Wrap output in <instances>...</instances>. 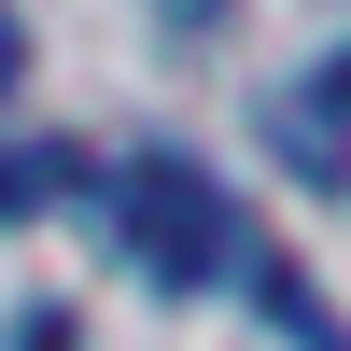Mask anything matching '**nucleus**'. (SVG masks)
I'll list each match as a JSON object with an SVG mask.
<instances>
[{
	"label": "nucleus",
	"instance_id": "4",
	"mask_svg": "<svg viewBox=\"0 0 351 351\" xmlns=\"http://www.w3.org/2000/svg\"><path fill=\"white\" fill-rule=\"evenodd\" d=\"M155 14H169V28H211V14H225V0H155Z\"/></svg>",
	"mask_w": 351,
	"mask_h": 351
},
{
	"label": "nucleus",
	"instance_id": "3",
	"mask_svg": "<svg viewBox=\"0 0 351 351\" xmlns=\"http://www.w3.org/2000/svg\"><path fill=\"white\" fill-rule=\"evenodd\" d=\"M14 351H71V309H43V324H28V337H14Z\"/></svg>",
	"mask_w": 351,
	"mask_h": 351
},
{
	"label": "nucleus",
	"instance_id": "1",
	"mask_svg": "<svg viewBox=\"0 0 351 351\" xmlns=\"http://www.w3.org/2000/svg\"><path fill=\"white\" fill-rule=\"evenodd\" d=\"M112 239H127V267L169 281V295H197V281H225L253 253L239 211H225V183L197 155H127V169H112Z\"/></svg>",
	"mask_w": 351,
	"mask_h": 351
},
{
	"label": "nucleus",
	"instance_id": "5",
	"mask_svg": "<svg viewBox=\"0 0 351 351\" xmlns=\"http://www.w3.org/2000/svg\"><path fill=\"white\" fill-rule=\"evenodd\" d=\"M14 71H28V28H14V14H0V84H14Z\"/></svg>",
	"mask_w": 351,
	"mask_h": 351
},
{
	"label": "nucleus",
	"instance_id": "2",
	"mask_svg": "<svg viewBox=\"0 0 351 351\" xmlns=\"http://www.w3.org/2000/svg\"><path fill=\"white\" fill-rule=\"evenodd\" d=\"M56 183H71V155H56V141H0V225H28V211H56Z\"/></svg>",
	"mask_w": 351,
	"mask_h": 351
}]
</instances>
